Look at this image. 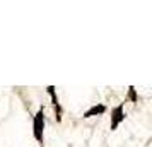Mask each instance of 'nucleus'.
Listing matches in <instances>:
<instances>
[{
	"mask_svg": "<svg viewBox=\"0 0 152 147\" xmlns=\"http://www.w3.org/2000/svg\"><path fill=\"white\" fill-rule=\"evenodd\" d=\"M43 130H45V111L43 108H39V111L36 113L34 121H33V133H34V139L43 146Z\"/></svg>",
	"mask_w": 152,
	"mask_h": 147,
	"instance_id": "f257e3e1",
	"label": "nucleus"
},
{
	"mask_svg": "<svg viewBox=\"0 0 152 147\" xmlns=\"http://www.w3.org/2000/svg\"><path fill=\"white\" fill-rule=\"evenodd\" d=\"M125 120V111H123V105H118L113 113H111V130H116L118 125Z\"/></svg>",
	"mask_w": 152,
	"mask_h": 147,
	"instance_id": "f03ea898",
	"label": "nucleus"
},
{
	"mask_svg": "<svg viewBox=\"0 0 152 147\" xmlns=\"http://www.w3.org/2000/svg\"><path fill=\"white\" fill-rule=\"evenodd\" d=\"M48 94L51 96V101H53V106H55V111H56V120L60 121V115H62V108H60V103H58V96L55 92V87L53 86H48Z\"/></svg>",
	"mask_w": 152,
	"mask_h": 147,
	"instance_id": "7ed1b4c3",
	"label": "nucleus"
},
{
	"mask_svg": "<svg viewBox=\"0 0 152 147\" xmlns=\"http://www.w3.org/2000/svg\"><path fill=\"white\" fill-rule=\"evenodd\" d=\"M106 111V106L104 105H94L92 108H89L87 111L84 113V118H91V116H97V115H103Z\"/></svg>",
	"mask_w": 152,
	"mask_h": 147,
	"instance_id": "20e7f679",
	"label": "nucleus"
},
{
	"mask_svg": "<svg viewBox=\"0 0 152 147\" xmlns=\"http://www.w3.org/2000/svg\"><path fill=\"white\" fill-rule=\"evenodd\" d=\"M128 98H130L133 103H137V101H138L137 92H135V87H133V86H130V87H128Z\"/></svg>",
	"mask_w": 152,
	"mask_h": 147,
	"instance_id": "39448f33",
	"label": "nucleus"
}]
</instances>
